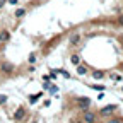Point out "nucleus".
<instances>
[{
	"label": "nucleus",
	"mask_w": 123,
	"mask_h": 123,
	"mask_svg": "<svg viewBox=\"0 0 123 123\" xmlns=\"http://www.w3.org/2000/svg\"><path fill=\"white\" fill-rule=\"evenodd\" d=\"M36 62V56L34 55H29V58H27V63H34Z\"/></svg>",
	"instance_id": "obj_13"
},
{
	"label": "nucleus",
	"mask_w": 123,
	"mask_h": 123,
	"mask_svg": "<svg viewBox=\"0 0 123 123\" xmlns=\"http://www.w3.org/2000/svg\"><path fill=\"white\" fill-rule=\"evenodd\" d=\"M24 116H26V111H24V108H19V110L17 111H15L14 113V120H24Z\"/></svg>",
	"instance_id": "obj_5"
},
{
	"label": "nucleus",
	"mask_w": 123,
	"mask_h": 123,
	"mask_svg": "<svg viewBox=\"0 0 123 123\" xmlns=\"http://www.w3.org/2000/svg\"><path fill=\"white\" fill-rule=\"evenodd\" d=\"M120 41H121V46H123V36H121V38H120Z\"/></svg>",
	"instance_id": "obj_17"
},
{
	"label": "nucleus",
	"mask_w": 123,
	"mask_h": 123,
	"mask_svg": "<svg viewBox=\"0 0 123 123\" xmlns=\"http://www.w3.org/2000/svg\"><path fill=\"white\" fill-rule=\"evenodd\" d=\"M77 106L79 108H89L91 106V99L89 98H77Z\"/></svg>",
	"instance_id": "obj_3"
},
{
	"label": "nucleus",
	"mask_w": 123,
	"mask_h": 123,
	"mask_svg": "<svg viewBox=\"0 0 123 123\" xmlns=\"http://www.w3.org/2000/svg\"><path fill=\"white\" fill-rule=\"evenodd\" d=\"M10 34H9V31L7 29H2V33H0V41H9Z\"/></svg>",
	"instance_id": "obj_7"
},
{
	"label": "nucleus",
	"mask_w": 123,
	"mask_h": 123,
	"mask_svg": "<svg viewBox=\"0 0 123 123\" xmlns=\"http://www.w3.org/2000/svg\"><path fill=\"white\" fill-rule=\"evenodd\" d=\"M118 24H120V26H123V14H121L120 17H118Z\"/></svg>",
	"instance_id": "obj_14"
},
{
	"label": "nucleus",
	"mask_w": 123,
	"mask_h": 123,
	"mask_svg": "<svg viewBox=\"0 0 123 123\" xmlns=\"http://www.w3.org/2000/svg\"><path fill=\"white\" fill-rule=\"evenodd\" d=\"M38 101V96H31V103H36Z\"/></svg>",
	"instance_id": "obj_15"
},
{
	"label": "nucleus",
	"mask_w": 123,
	"mask_h": 123,
	"mask_svg": "<svg viewBox=\"0 0 123 123\" xmlns=\"http://www.w3.org/2000/svg\"><path fill=\"white\" fill-rule=\"evenodd\" d=\"M121 70H123V65H121Z\"/></svg>",
	"instance_id": "obj_18"
},
{
	"label": "nucleus",
	"mask_w": 123,
	"mask_h": 123,
	"mask_svg": "<svg viewBox=\"0 0 123 123\" xmlns=\"http://www.w3.org/2000/svg\"><path fill=\"white\" fill-rule=\"evenodd\" d=\"M82 120H84V121H96V120H98V116H96L94 113H91V111H84Z\"/></svg>",
	"instance_id": "obj_4"
},
{
	"label": "nucleus",
	"mask_w": 123,
	"mask_h": 123,
	"mask_svg": "<svg viewBox=\"0 0 123 123\" xmlns=\"http://www.w3.org/2000/svg\"><path fill=\"white\" fill-rule=\"evenodd\" d=\"M70 62H72V63H74V65H79V63H80V56H79V55H77V53H75V55H72V58H70Z\"/></svg>",
	"instance_id": "obj_9"
},
{
	"label": "nucleus",
	"mask_w": 123,
	"mask_h": 123,
	"mask_svg": "<svg viewBox=\"0 0 123 123\" xmlns=\"http://www.w3.org/2000/svg\"><path fill=\"white\" fill-rule=\"evenodd\" d=\"M24 15H26V9H17V10H15V17H24Z\"/></svg>",
	"instance_id": "obj_10"
},
{
	"label": "nucleus",
	"mask_w": 123,
	"mask_h": 123,
	"mask_svg": "<svg viewBox=\"0 0 123 123\" xmlns=\"http://www.w3.org/2000/svg\"><path fill=\"white\" fill-rule=\"evenodd\" d=\"M75 67H77V74H79V75H86V74H87V68H86L84 65L79 63V65H75Z\"/></svg>",
	"instance_id": "obj_8"
},
{
	"label": "nucleus",
	"mask_w": 123,
	"mask_h": 123,
	"mask_svg": "<svg viewBox=\"0 0 123 123\" xmlns=\"http://www.w3.org/2000/svg\"><path fill=\"white\" fill-rule=\"evenodd\" d=\"M79 41H80V34H79V33L70 34V38H68V43H70V44H79Z\"/></svg>",
	"instance_id": "obj_6"
},
{
	"label": "nucleus",
	"mask_w": 123,
	"mask_h": 123,
	"mask_svg": "<svg viewBox=\"0 0 123 123\" xmlns=\"http://www.w3.org/2000/svg\"><path fill=\"white\" fill-rule=\"evenodd\" d=\"M17 2H19V0H9V4H12V5H15Z\"/></svg>",
	"instance_id": "obj_16"
},
{
	"label": "nucleus",
	"mask_w": 123,
	"mask_h": 123,
	"mask_svg": "<svg viewBox=\"0 0 123 123\" xmlns=\"http://www.w3.org/2000/svg\"><path fill=\"white\" fill-rule=\"evenodd\" d=\"M92 77H94V79H103L104 74L103 72H92Z\"/></svg>",
	"instance_id": "obj_11"
},
{
	"label": "nucleus",
	"mask_w": 123,
	"mask_h": 123,
	"mask_svg": "<svg viewBox=\"0 0 123 123\" xmlns=\"http://www.w3.org/2000/svg\"><path fill=\"white\" fill-rule=\"evenodd\" d=\"M7 103V96L5 94H0V104H5Z\"/></svg>",
	"instance_id": "obj_12"
},
{
	"label": "nucleus",
	"mask_w": 123,
	"mask_h": 123,
	"mask_svg": "<svg viewBox=\"0 0 123 123\" xmlns=\"http://www.w3.org/2000/svg\"><path fill=\"white\" fill-rule=\"evenodd\" d=\"M115 110H116V106H115V104H110V106H104L103 110L99 111V116H103V118H108V116H111V115L115 113Z\"/></svg>",
	"instance_id": "obj_1"
},
{
	"label": "nucleus",
	"mask_w": 123,
	"mask_h": 123,
	"mask_svg": "<svg viewBox=\"0 0 123 123\" xmlns=\"http://www.w3.org/2000/svg\"><path fill=\"white\" fill-rule=\"evenodd\" d=\"M0 70H2L4 74H12L14 72V65L10 63V62H2V63H0Z\"/></svg>",
	"instance_id": "obj_2"
}]
</instances>
